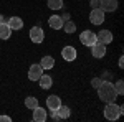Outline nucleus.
Here are the masks:
<instances>
[{
    "label": "nucleus",
    "mask_w": 124,
    "mask_h": 122,
    "mask_svg": "<svg viewBox=\"0 0 124 122\" xmlns=\"http://www.w3.org/2000/svg\"><path fill=\"white\" fill-rule=\"evenodd\" d=\"M98 96H99V99L104 101V102H114L116 97H117L114 84L109 83V81H101V84L98 87Z\"/></svg>",
    "instance_id": "nucleus-1"
},
{
    "label": "nucleus",
    "mask_w": 124,
    "mask_h": 122,
    "mask_svg": "<svg viewBox=\"0 0 124 122\" xmlns=\"http://www.w3.org/2000/svg\"><path fill=\"white\" fill-rule=\"evenodd\" d=\"M124 112V107L123 106H116L114 102H106V107H104V117L108 121H116L119 119V115H123Z\"/></svg>",
    "instance_id": "nucleus-2"
},
{
    "label": "nucleus",
    "mask_w": 124,
    "mask_h": 122,
    "mask_svg": "<svg viewBox=\"0 0 124 122\" xmlns=\"http://www.w3.org/2000/svg\"><path fill=\"white\" fill-rule=\"evenodd\" d=\"M79 41H81L85 46H93L96 41H98V38H96L94 31L86 30V31H81V35H79Z\"/></svg>",
    "instance_id": "nucleus-3"
},
{
    "label": "nucleus",
    "mask_w": 124,
    "mask_h": 122,
    "mask_svg": "<svg viewBox=\"0 0 124 122\" xmlns=\"http://www.w3.org/2000/svg\"><path fill=\"white\" fill-rule=\"evenodd\" d=\"M104 10L103 8H99V7H98V8H93L91 10V13H89V22H91V23H93V25H101V23H103V22H104Z\"/></svg>",
    "instance_id": "nucleus-4"
},
{
    "label": "nucleus",
    "mask_w": 124,
    "mask_h": 122,
    "mask_svg": "<svg viewBox=\"0 0 124 122\" xmlns=\"http://www.w3.org/2000/svg\"><path fill=\"white\" fill-rule=\"evenodd\" d=\"M91 55H93V58H98V59L104 58V55H106V45H104V43L96 41L94 45L91 46Z\"/></svg>",
    "instance_id": "nucleus-5"
},
{
    "label": "nucleus",
    "mask_w": 124,
    "mask_h": 122,
    "mask_svg": "<svg viewBox=\"0 0 124 122\" xmlns=\"http://www.w3.org/2000/svg\"><path fill=\"white\" fill-rule=\"evenodd\" d=\"M43 71H45V69L40 65H31L28 68V79L30 81H38L40 76L43 74Z\"/></svg>",
    "instance_id": "nucleus-6"
},
{
    "label": "nucleus",
    "mask_w": 124,
    "mask_h": 122,
    "mask_svg": "<svg viewBox=\"0 0 124 122\" xmlns=\"http://www.w3.org/2000/svg\"><path fill=\"white\" fill-rule=\"evenodd\" d=\"M30 40L33 43H41L45 40V33H43L41 27H33V28L30 30Z\"/></svg>",
    "instance_id": "nucleus-7"
},
{
    "label": "nucleus",
    "mask_w": 124,
    "mask_h": 122,
    "mask_svg": "<svg viewBox=\"0 0 124 122\" xmlns=\"http://www.w3.org/2000/svg\"><path fill=\"white\" fill-rule=\"evenodd\" d=\"M76 50H75V46H65L63 50H61V56H63V59L65 61H75L76 59Z\"/></svg>",
    "instance_id": "nucleus-8"
},
{
    "label": "nucleus",
    "mask_w": 124,
    "mask_h": 122,
    "mask_svg": "<svg viewBox=\"0 0 124 122\" xmlns=\"http://www.w3.org/2000/svg\"><path fill=\"white\" fill-rule=\"evenodd\" d=\"M33 111V121L35 122H45L46 121V111L43 109V107H40V106H37L35 109H31Z\"/></svg>",
    "instance_id": "nucleus-9"
},
{
    "label": "nucleus",
    "mask_w": 124,
    "mask_h": 122,
    "mask_svg": "<svg viewBox=\"0 0 124 122\" xmlns=\"http://www.w3.org/2000/svg\"><path fill=\"white\" fill-rule=\"evenodd\" d=\"M96 38H98V41H99V43L109 45V43L113 41V33H111L109 30H101V31L96 35Z\"/></svg>",
    "instance_id": "nucleus-10"
},
{
    "label": "nucleus",
    "mask_w": 124,
    "mask_h": 122,
    "mask_svg": "<svg viewBox=\"0 0 124 122\" xmlns=\"http://www.w3.org/2000/svg\"><path fill=\"white\" fill-rule=\"evenodd\" d=\"M99 8L104 12H114L117 8V0H99Z\"/></svg>",
    "instance_id": "nucleus-11"
},
{
    "label": "nucleus",
    "mask_w": 124,
    "mask_h": 122,
    "mask_svg": "<svg viewBox=\"0 0 124 122\" xmlns=\"http://www.w3.org/2000/svg\"><path fill=\"white\" fill-rule=\"evenodd\" d=\"M12 36V28L8 27L7 20L0 22V40H8Z\"/></svg>",
    "instance_id": "nucleus-12"
},
{
    "label": "nucleus",
    "mask_w": 124,
    "mask_h": 122,
    "mask_svg": "<svg viewBox=\"0 0 124 122\" xmlns=\"http://www.w3.org/2000/svg\"><path fill=\"white\" fill-rule=\"evenodd\" d=\"M48 25H50V28H53V30H61V27H63V18L60 15H51L48 18Z\"/></svg>",
    "instance_id": "nucleus-13"
},
{
    "label": "nucleus",
    "mask_w": 124,
    "mask_h": 122,
    "mask_svg": "<svg viewBox=\"0 0 124 122\" xmlns=\"http://www.w3.org/2000/svg\"><path fill=\"white\" fill-rule=\"evenodd\" d=\"M46 106H48V109L50 111H56L58 107L61 106V99L58 97V96H50V97H46Z\"/></svg>",
    "instance_id": "nucleus-14"
},
{
    "label": "nucleus",
    "mask_w": 124,
    "mask_h": 122,
    "mask_svg": "<svg viewBox=\"0 0 124 122\" xmlns=\"http://www.w3.org/2000/svg\"><path fill=\"white\" fill-rule=\"evenodd\" d=\"M38 83H40V87H41V89H50V87L53 86V79L48 74H41L40 79H38Z\"/></svg>",
    "instance_id": "nucleus-15"
},
{
    "label": "nucleus",
    "mask_w": 124,
    "mask_h": 122,
    "mask_svg": "<svg viewBox=\"0 0 124 122\" xmlns=\"http://www.w3.org/2000/svg\"><path fill=\"white\" fill-rule=\"evenodd\" d=\"M7 23L12 30H22V27H23V20L20 17H12V18H8Z\"/></svg>",
    "instance_id": "nucleus-16"
},
{
    "label": "nucleus",
    "mask_w": 124,
    "mask_h": 122,
    "mask_svg": "<svg viewBox=\"0 0 124 122\" xmlns=\"http://www.w3.org/2000/svg\"><path fill=\"white\" fill-rule=\"evenodd\" d=\"M40 66H41L43 69H51V68L55 66V58H53V56H43V58H41Z\"/></svg>",
    "instance_id": "nucleus-17"
},
{
    "label": "nucleus",
    "mask_w": 124,
    "mask_h": 122,
    "mask_svg": "<svg viewBox=\"0 0 124 122\" xmlns=\"http://www.w3.org/2000/svg\"><path fill=\"white\" fill-rule=\"evenodd\" d=\"M56 114L60 119H68L70 115H71V111H70V107L68 106H60L56 109Z\"/></svg>",
    "instance_id": "nucleus-18"
},
{
    "label": "nucleus",
    "mask_w": 124,
    "mask_h": 122,
    "mask_svg": "<svg viewBox=\"0 0 124 122\" xmlns=\"http://www.w3.org/2000/svg\"><path fill=\"white\" fill-rule=\"evenodd\" d=\"M61 28L65 30V33H73V31H76V25L71 20H66V22H63V27Z\"/></svg>",
    "instance_id": "nucleus-19"
},
{
    "label": "nucleus",
    "mask_w": 124,
    "mask_h": 122,
    "mask_svg": "<svg viewBox=\"0 0 124 122\" xmlns=\"http://www.w3.org/2000/svg\"><path fill=\"white\" fill-rule=\"evenodd\" d=\"M38 106V99L37 97H33V96H30L25 99V107H28V109H35Z\"/></svg>",
    "instance_id": "nucleus-20"
},
{
    "label": "nucleus",
    "mask_w": 124,
    "mask_h": 122,
    "mask_svg": "<svg viewBox=\"0 0 124 122\" xmlns=\"http://www.w3.org/2000/svg\"><path fill=\"white\" fill-rule=\"evenodd\" d=\"M61 7H63V0H48V8L60 10Z\"/></svg>",
    "instance_id": "nucleus-21"
},
{
    "label": "nucleus",
    "mask_w": 124,
    "mask_h": 122,
    "mask_svg": "<svg viewBox=\"0 0 124 122\" xmlns=\"http://www.w3.org/2000/svg\"><path fill=\"white\" fill-rule=\"evenodd\" d=\"M114 89H116V93H117V96H123L124 94V81L123 79H119L114 84Z\"/></svg>",
    "instance_id": "nucleus-22"
},
{
    "label": "nucleus",
    "mask_w": 124,
    "mask_h": 122,
    "mask_svg": "<svg viewBox=\"0 0 124 122\" xmlns=\"http://www.w3.org/2000/svg\"><path fill=\"white\" fill-rule=\"evenodd\" d=\"M101 81H103V79H99V78H93V79H91L93 87H96V89H98V87H99V84H101Z\"/></svg>",
    "instance_id": "nucleus-23"
},
{
    "label": "nucleus",
    "mask_w": 124,
    "mask_h": 122,
    "mask_svg": "<svg viewBox=\"0 0 124 122\" xmlns=\"http://www.w3.org/2000/svg\"><path fill=\"white\" fill-rule=\"evenodd\" d=\"M89 5H91V8H98L99 7V0H91Z\"/></svg>",
    "instance_id": "nucleus-24"
},
{
    "label": "nucleus",
    "mask_w": 124,
    "mask_h": 122,
    "mask_svg": "<svg viewBox=\"0 0 124 122\" xmlns=\"http://www.w3.org/2000/svg\"><path fill=\"white\" fill-rule=\"evenodd\" d=\"M12 119H10L8 115H0V122H10Z\"/></svg>",
    "instance_id": "nucleus-25"
},
{
    "label": "nucleus",
    "mask_w": 124,
    "mask_h": 122,
    "mask_svg": "<svg viewBox=\"0 0 124 122\" xmlns=\"http://www.w3.org/2000/svg\"><path fill=\"white\" fill-rule=\"evenodd\" d=\"M123 66H124V59H123V58H119V68H123Z\"/></svg>",
    "instance_id": "nucleus-26"
},
{
    "label": "nucleus",
    "mask_w": 124,
    "mask_h": 122,
    "mask_svg": "<svg viewBox=\"0 0 124 122\" xmlns=\"http://www.w3.org/2000/svg\"><path fill=\"white\" fill-rule=\"evenodd\" d=\"M66 20H70V15H68V13H65V17H63V22H66Z\"/></svg>",
    "instance_id": "nucleus-27"
},
{
    "label": "nucleus",
    "mask_w": 124,
    "mask_h": 122,
    "mask_svg": "<svg viewBox=\"0 0 124 122\" xmlns=\"http://www.w3.org/2000/svg\"><path fill=\"white\" fill-rule=\"evenodd\" d=\"M3 20H5V18H3V15L0 13V22H3Z\"/></svg>",
    "instance_id": "nucleus-28"
}]
</instances>
